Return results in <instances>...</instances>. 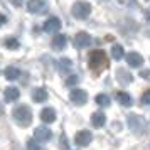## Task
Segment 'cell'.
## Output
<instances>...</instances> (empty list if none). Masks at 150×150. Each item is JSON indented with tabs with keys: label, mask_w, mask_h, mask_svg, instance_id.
I'll return each mask as SVG.
<instances>
[{
	"label": "cell",
	"mask_w": 150,
	"mask_h": 150,
	"mask_svg": "<svg viewBox=\"0 0 150 150\" xmlns=\"http://www.w3.org/2000/svg\"><path fill=\"white\" fill-rule=\"evenodd\" d=\"M89 44H91V35L88 32H79V34H76L74 37V46L78 49H83V47H88Z\"/></svg>",
	"instance_id": "7"
},
{
	"label": "cell",
	"mask_w": 150,
	"mask_h": 150,
	"mask_svg": "<svg viewBox=\"0 0 150 150\" xmlns=\"http://www.w3.org/2000/svg\"><path fill=\"white\" fill-rule=\"evenodd\" d=\"M91 132H88V130H81V132H78L74 137V142L78 147H86V145H89L91 143Z\"/></svg>",
	"instance_id": "6"
},
{
	"label": "cell",
	"mask_w": 150,
	"mask_h": 150,
	"mask_svg": "<svg viewBox=\"0 0 150 150\" xmlns=\"http://www.w3.org/2000/svg\"><path fill=\"white\" fill-rule=\"evenodd\" d=\"M125 59H127L130 68H138V66L143 64V57L138 52H128V54L125 56Z\"/></svg>",
	"instance_id": "11"
},
{
	"label": "cell",
	"mask_w": 150,
	"mask_h": 150,
	"mask_svg": "<svg viewBox=\"0 0 150 150\" xmlns=\"http://www.w3.org/2000/svg\"><path fill=\"white\" fill-rule=\"evenodd\" d=\"M108 56L105 51H93V52H89V69L95 73V74H100L101 71L108 68Z\"/></svg>",
	"instance_id": "1"
},
{
	"label": "cell",
	"mask_w": 150,
	"mask_h": 150,
	"mask_svg": "<svg viewBox=\"0 0 150 150\" xmlns=\"http://www.w3.org/2000/svg\"><path fill=\"white\" fill-rule=\"evenodd\" d=\"M123 56H125V51H123L122 46H120V44H113V46H111V57H113L115 61H120Z\"/></svg>",
	"instance_id": "19"
},
{
	"label": "cell",
	"mask_w": 150,
	"mask_h": 150,
	"mask_svg": "<svg viewBox=\"0 0 150 150\" xmlns=\"http://www.w3.org/2000/svg\"><path fill=\"white\" fill-rule=\"evenodd\" d=\"M5 47L7 49H19V41L17 39H14V37H8L7 41H5Z\"/></svg>",
	"instance_id": "23"
},
{
	"label": "cell",
	"mask_w": 150,
	"mask_h": 150,
	"mask_svg": "<svg viewBox=\"0 0 150 150\" xmlns=\"http://www.w3.org/2000/svg\"><path fill=\"white\" fill-rule=\"evenodd\" d=\"M69 100L74 103V105L81 106V105H84V103L88 101V95H86L84 89H73L71 95H69Z\"/></svg>",
	"instance_id": "5"
},
{
	"label": "cell",
	"mask_w": 150,
	"mask_h": 150,
	"mask_svg": "<svg viewBox=\"0 0 150 150\" xmlns=\"http://www.w3.org/2000/svg\"><path fill=\"white\" fill-rule=\"evenodd\" d=\"M142 103L143 105H150V89H147L142 96Z\"/></svg>",
	"instance_id": "25"
},
{
	"label": "cell",
	"mask_w": 150,
	"mask_h": 150,
	"mask_svg": "<svg viewBox=\"0 0 150 150\" xmlns=\"http://www.w3.org/2000/svg\"><path fill=\"white\" fill-rule=\"evenodd\" d=\"M21 76V71L17 68H12V66H8L7 69H5V78H7L8 81H14V79H17Z\"/></svg>",
	"instance_id": "21"
},
{
	"label": "cell",
	"mask_w": 150,
	"mask_h": 150,
	"mask_svg": "<svg viewBox=\"0 0 150 150\" xmlns=\"http://www.w3.org/2000/svg\"><path fill=\"white\" fill-rule=\"evenodd\" d=\"M78 83V76H69L68 79H66V86H73Z\"/></svg>",
	"instance_id": "26"
},
{
	"label": "cell",
	"mask_w": 150,
	"mask_h": 150,
	"mask_svg": "<svg viewBox=\"0 0 150 150\" xmlns=\"http://www.w3.org/2000/svg\"><path fill=\"white\" fill-rule=\"evenodd\" d=\"M4 24H5V15L0 14V25H4Z\"/></svg>",
	"instance_id": "29"
},
{
	"label": "cell",
	"mask_w": 150,
	"mask_h": 150,
	"mask_svg": "<svg viewBox=\"0 0 150 150\" xmlns=\"http://www.w3.org/2000/svg\"><path fill=\"white\" fill-rule=\"evenodd\" d=\"M140 76H142L143 79H149L150 81V69H142L140 71Z\"/></svg>",
	"instance_id": "27"
},
{
	"label": "cell",
	"mask_w": 150,
	"mask_h": 150,
	"mask_svg": "<svg viewBox=\"0 0 150 150\" xmlns=\"http://www.w3.org/2000/svg\"><path fill=\"white\" fill-rule=\"evenodd\" d=\"M116 79L118 83H122V84H130V83L133 81V76L130 74L128 71H125V69H116Z\"/></svg>",
	"instance_id": "14"
},
{
	"label": "cell",
	"mask_w": 150,
	"mask_h": 150,
	"mask_svg": "<svg viewBox=\"0 0 150 150\" xmlns=\"http://www.w3.org/2000/svg\"><path fill=\"white\" fill-rule=\"evenodd\" d=\"M27 10L32 14H39L46 10V2L44 0H29L27 2Z\"/></svg>",
	"instance_id": "9"
},
{
	"label": "cell",
	"mask_w": 150,
	"mask_h": 150,
	"mask_svg": "<svg viewBox=\"0 0 150 150\" xmlns=\"http://www.w3.org/2000/svg\"><path fill=\"white\" fill-rule=\"evenodd\" d=\"M71 12L74 15L76 19H79V21H84V19H88L89 14H91V5H89L88 2H76L73 8H71Z\"/></svg>",
	"instance_id": "3"
},
{
	"label": "cell",
	"mask_w": 150,
	"mask_h": 150,
	"mask_svg": "<svg viewBox=\"0 0 150 150\" xmlns=\"http://www.w3.org/2000/svg\"><path fill=\"white\" fill-rule=\"evenodd\" d=\"M128 128L135 135H143L145 133V120L138 115H130L128 116Z\"/></svg>",
	"instance_id": "4"
},
{
	"label": "cell",
	"mask_w": 150,
	"mask_h": 150,
	"mask_svg": "<svg viewBox=\"0 0 150 150\" xmlns=\"http://www.w3.org/2000/svg\"><path fill=\"white\" fill-rule=\"evenodd\" d=\"M105 123H106V116H105L103 111H95V113L91 115V125H93L95 128H101Z\"/></svg>",
	"instance_id": "13"
},
{
	"label": "cell",
	"mask_w": 150,
	"mask_h": 150,
	"mask_svg": "<svg viewBox=\"0 0 150 150\" xmlns=\"http://www.w3.org/2000/svg\"><path fill=\"white\" fill-rule=\"evenodd\" d=\"M61 149H62V150H68V140H66L64 137L61 138Z\"/></svg>",
	"instance_id": "28"
},
{
	"label": "cell",
	"mask_w": 150,
	"mask_h": 150,
	"mask_svg": "<svg viewBox=\"0 0 150 150\" xmlns=\"http://www.w3.org/2000/svg\"><path fill=\"white\" fill-rule=\"evenodd\" d=\"M12 115H14V120L19 123L21 127H27V125H30V122H32V111H30V108L25 106V105L17 106Z\"/></svg>",
	"instance_id": "2"
},
{
	"label": "cell",
	"mask_w": 150,
	"mask_h": 150,
	"mask_svg": "<svg viewBox=\"0 0 150 150\" xmlns=\"http://www.w3.org/2000/svg\"><path fill=\"white\" fill-rule=\"evenodd\" d=\"M57 68H59V71H61L62 74L64 73H69L71 71V68H73V62L69 61V59H59V62H57Z\"/></svg>",
	"instance_id": "20"
},
{
	"label": "cell",
	"mask_w": 150,
	"mask_h": 150,
	"mask_svg": "<svg viewBox=\"0 0 150 150\" xmlns=\"http://www.w3.org/2000/svg\"><path fill=\"white\" fill-rule=\"evenodd\" d=\"M15 4H17V5H19V4H21V2H19V0H15Z\"/></svg>",
	"instance_id": "30"
},
{
	"label": "cell",
	"mask_w": 150,
	"mask_h": 150,
	"mask_svg": "<svg viewBox=\"0 0 150 150\" xmlns=\"http://www.w3.org/2000/svg\"><path fill=\"white\" fill-rule=\"evenodd\" d=\"M27 150H42L41 145H39V142L35 140V138H30L27 142Z\"/></svg>",
	"instance_id": "24"
},
{
	"label": "cell",
	"mask_w": 150,
	"mask_h": 150,
	"mask_svg": "<svg viewBox=\"0 0 150 150\" xmlns=\"http://www.w3.org/2000/svg\"><path fill=\"white\" fill-rule=\"evenodd\" d=\"M35 140L37 142H49L51 140V137H52V132L46 127H39V128H35Z\"/></svg>",
	"instance_id": "10"
},
{
	"label": "cell",
	"mask_w": 150,
	"mask_h": 150,
	"mask_svg": "<svg viewBox=\"0 0 150 150\" xmlns=\"http://www.w3.org/2000/svg\"><path fill=\"white\" fill-rule=\"evenodd\" d=\"M66 42H68V37L64 34H57L52 37V42H51V46L54 51H62V49L66 47Z\"/></svg>",
	"instance_id": "12"
},
{
	"label": "cell",
	"mask_w": 150,
	"mask_h": 150,
	"mask_svg": "<svg viewBox=\"0 0 150 150\" xmlns=\"http://www.w3.org/2000/svg\"><path fill=\"white\" fill-rule=\"evenodd\" d=\"M32 100H34L35 103H44L46 100H47V91H46L44 88L34 89V93H32Z\"/></svg>",
	"instance_id": "17"
},
{
	"label": "cell",
	"mask_w": 150,
	"mask_h": 150,
	"mask_svg": "<svg viewBox=\"0 0 150 150\" xmlns=\"http://www.w3.org/2000/svg\"><path fill=\"white\" fill-rule=\"evenodd\" d=\"M41 120L44 123H52L56 120V111L54 108H44L41 111Z\"/></svg>",
	"instance_id": "16"
},
{
	"label": "cell",
	"mask_w": 150,
	"mask_h": 150,
	"mask_svg": "<svg viewBox=\"0 0 150 150\" xmlns=\"http://www.w3.org/2000/svg\"><path fill=\"white\" fill-rule=\"evenodd\" d=\"M95 101L98 103V105H100V106H108L110 103H111V100H110V96H106V95H98L95 98Z\"/></svg>",
	"instance_id": "22"
},
{
	"label": "cell",
	"mask_w": 150,
	"mask_h": 150,
	"mask_svg": "<svg viewBox=\"0 0 150 150\" xmlns=\"http://www.w3.org/2000/svg\"><path fill=\"white\" fill-rule=\"evenodd\" d=\"M61 29V21L57 19V17H49L47 21L44 22V30L49 32V34H52V32H57Z\"/></svg>",
	"instance_id": "8"
},
{
	"label": "cell",
	"mask_w": 150,
	"mask_h": 150,
	"mask_svg": "<svg viewBox=\"0 0 150 150\" xmlns=\"http://www.w3.org/2000/svg\"><path fill=\"white\" fill-rule=\"evenodd\" d=\"M4 96H5V101H7V103H12V101H17V100H19L21 93H19V89H17V88H14V86H8V88L5 89Z\"/></svg>",
	"instance_id": "15"
},
{
	"label": "cell",
	"mask_w": 150,
	"mask_h": 150,
	"mask_svg": "<svg viewBox=\"0 0 150 150\" xmlns=\"http://www.w3.org/2000/svg\"><path fill=\"white\" fill-rule=\"evenodd\" d=\"M116 100H118V103L122 106H130L132 105V96L128 93H125V91H118L116 93Z\"/></svg>",
	"instance_id": "18"
}]
</instances>
